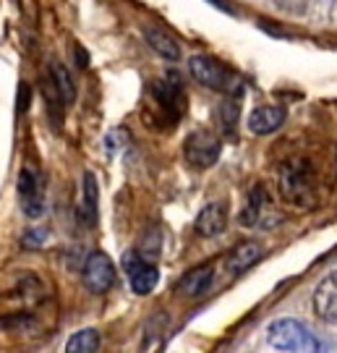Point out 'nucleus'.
<instances>
[{
    "label": "nucleus",
    "instance_id": "obj_1",
    "mask_svg": "<svg viewBox=\"0 0 337 353\" xmlns=\"http://www.w3.org/2000/svg\"><path fill=\"white\" fill-rule=\"evenodd\" d=\"M277 189L287 204L296 207H312L316 199V181H314L312 165L306 160H290L277 173Z\"/></svg>",
    "mask_w": 337,
    "mask_h": 353
},
{
    "label": "nucleus",
    "instance_id": "obj_2",
    "mask_svg": "<svg viewBox=\"0 0 337 353\" xmlns=\"http://www.w3.org/2000/svg\"><path fill=\"white\" fill-rule=\"evenodd\" d=\"M267 341L272 348L283 353H322V343L306 325L298 319H275L267 327Z\"/></svg>",
    "mask_w": 337,
    "mask_h": 353
},
{
    "label": "nucleus",
    "instance_id": "obj_3",
    "mask_svg": "<svg viewBox=\"0 0 337 353\" xmlns=\"http://www.w3.org/2000/svg\"><path fill=\"white\" fill-rule=\"evenodd\" d=\"M152 108H154V118L163 126L173 128L178 123L181 110H183V87L178 76L157 79L152 84Z\"/></svg>",
    "mask_w": 337,
    "mask_h": 353
},
{
    "label": "nucleus",
    "instance_id": "obj_4",
    "mask_svg": "<svg viewBox=\"0 0 337 353\" xmlns=\"http://www.w3.org/2000/svg\"><path fill=\"white\" fill-rule=\"evenodd\" d=\"M188 71L194 76V81H199L201 87H210L214 92H230L236 87V74L212 55H194L188 61Z\"/></svg>",
    "mask_w": 337,
    "mask_h": 353
},
{
    "label": "nucleus",
    "instance_id": "obj_5",
    "mask_svg": "<svg viewBox=\"0 0 337 353\" xmlns=\"http://www.w3.org/2000/svg\"><path fill=\"white\" fill-rule=\"evenodd\" d=\"M220 152H223V144H220V139L214 137L212 131H194L183 141V157L196 170L212 168L220 160Z\"/></svg>",
    "mask_w": 337,
    "mask_h": 353
},
{
    "label": "nucleus",
    "instance_id": "obj_6",
    "mask_svg": "<svg viewBox=\"0 0 337 353\" xmlns=\"http://www.w3.org/2000/svg\"><path fill=\"white\" fill-rule=\"evenodd\" d=\"M19 202L26 217H39L45 212V183L34 168H24L19 173Z\"/></svg>",
    "mask_w": 337,
    "mask_h": 353
},
{
    "label": "nucleus",
    "instance_id": "obj_7",
    "mask_svg": "<svg viewBox=\"0 0 337 353\" xmlns=\"http://www.w3.org/2000/svg\"><path fill=\"white\" fill-rule=\"evenodd\" d=\"M123 267H125V275H128V283H131L134 293L147 296V293L154 290L157 280H160V272H157V267L152 265V262H147L141 254L128 252L123 256Z\"/></svg>",
    "mask_w": 337,
    "mask_h": 353
},
{
    "label": "nucleus",
    "instance_id": "obj_8",
    "mask_svg": "<svg viewBox=\"0 0 337 353\" xmlns=\"http://www.w3.org/2000/svg\"><path fill=\"white\" fill-rule=\"evenodd\" d=\"M115 283V265L105 252H92L84 262V285L92 293H105Z\"/></svg>",
    "mask_w": 337,
    "mask_h": 353
},
{
    "label": "nucleus",
    "instance_id": "obj_9",
    "mask_svg": "<svg viewBox=\"0 0 337 353\" xmlns=\"http://www.w3.org/2000/svg\"><path fill=\"white\" fill-rule=\"evenodd\" d=\"M314 312L319 319L337 325V270L329 272L314 290Z\"/></svg>",
    "mask_w": 337,
    "mask_h": 353
},
{
    "label": "nucleus",
    "instance_id": "obj_10",
    "mask_svg": "<svg viewBox=\"0 0 337 353\" xmlns=\"http://www.w3.org/2000/svg\"><path fill=\"white\" fill-rule=\"evenodd\" d=\"M100 212V189H97V178L92 173L81 176V191H79V223L84 228H94Z\"/></svg>",
    "mask_w": 337,
    "mask_h": 353
},
{
    "label": "nucleus",
    "instance_id": "obj_11",
    "mask_svg": "<svg viewBox=\"0 0 337 353\" xmlns=\"http://www.w3.org/2000/svg\"><path fill=\"white\" fill-rule=\"evenodd\" d=\"M285 118H287L285 108H280V105H262V108L251 110L246 126H249L251 134L267 137V134H275L277 128L285 123Z\"/></svg>",
    "mask_w": 337,
    "mask_h": 353
},
{
    "label": "nucleus",
    "instance_id": "obj_12",
    "mask_svg": "<svg viewBox=\"0 0 337 353\" xmlns=\"http://www.w3.org/2000/svg\"><path fill=\"white\" fill-rule=\"evenodd\" d=\"M227 225V207L223 202H210L199 214H196V233H199L201 239H214V236H220Z\"/></svg>",
    "mask_w": 337,
    "mask_h": 353
},
{
    "label": "nucleus",
    "instance_id": "obj_13",
    "mask_svg": "<svg viewBox=\"0 0 337 353\" xmlns=\"http://www.w3.org/2000/svg\"><path fill=\"white\" fill-rule=\"evenodd\" d=\"M214 280V267L212 265H201L188 270L183 278L178 280V293L186 296V299H196V296H204Z\"/></svg>",
    "mask_w": 337,
    "mask_h": 353
},
{
    "label": "nucleus",
    "instance_id": "obj_14",
    "mask_svg": "<svg viewBox=\"0 0 337 353\" xmlns=\"http://www.w3.org/2000/svg\"><path fill=\"white\" fill-rule=\"evenodd\" d=\"M48 81H50V105H61L63 108V105H71L76 100V87L65 65L52 63Z\"/></svg>",
    "mask_w": 337,
    "mask_h": 353
},
{
    "label": "nucleus",
    "instance_id": "obj_15",
    "mask_svg": "<svg viewBox=\"0 0 337 353\" xmlns=\"http://www.w3.org/2000/svg\"><path fill=\"white\" fill-rule=\"evenodd\" d=\"M262 246L259 243H254V241H243V243H238L236 249L230 252L227 256V272H233V275H241V272H246L251 265H256L259 259H262Z\"/></svg>",
    "mask_w": 337,
    "mask_h": 353
},
{
    "label": "nucleus",
    "instance_id": "obj_16",
    "mask_svg": "<svg viewBox=\"0 0 337 353\" xmlns=\"http://www.w3.org/2000/svg\"><path fill=\"white\" fill-rule=\"evenodd\" d=\"M97 351H100V332L94 327L79 330L65 343V353H97Z\"/></svg>",
    "mask_w": 337,
    "mask_h": 353
},
{
    "label": "nucleus",
    "instance_id": "obj_17",
    "mask_svg": "<svg viewBox=\"0 0 337 353\" xmlns=\"http://www.w3.org/2000/svg\"><path fill=\"white\" fill-rule=\"evenodd\" d=\"M264 202H267V196H264V189L262 186H254L249 194V199L243 204V210L238 214V220H241V225H256L259 223V217H262V210H264Z\"/></svg>",
    "mask_w": 337,
    "mask_h": 353
},
{
    "label": "nucleus",
    "instance_id": "obj_18",
    "mask_svg": "<svg viewBox=\"0 0 337 353\" xmlns=\"http://www.w3.org/2000/svg\"><path fill=\"white\" fill-rule=\"evenodd\" d=\"M144 37H147V42H150L154 50L163 55L165 61H178L181 58V48L175 45V39L170 34H165L160 29H147Z\"/></svg>",
    "mask_w": 337,
    "mask_h": 353
},
{
    "label": "nucleus",
    "instance_id": "obj_19",
    "mask_svg": "<svg viewBox=\"0 0 337 353\" xmlns=\"http://www.w3.org/2000/svg\"><path fill=\"white\" fill-rule=\"evenodd\" d=\"M277 8H283L285 13H303L309 0H272Z\"/></svg>",
    "mask_w": 337,
    "mask_h": 353
}]
</instances>
